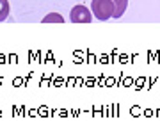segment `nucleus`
I'll return each mask as SVG.
<instances>
[{"label":"nucleus","instance_id":"5","mask_svg":"<svg viewBox=\"0 0 160 121\" xmlns=\"http://www.w3.org/2000/svg\"><path fill=\"white\" fill-rule=\"evenodd\" d=\"M50 22H57V23H64V18L57 13H50V14H46L43 18V23H50Z\"/></svg>","mask_w":160,"mask_h":121},{"label":"nucleus","instance_id":"3","mask_svg":"<svg viewBox=\"0 0 160 121\" xmlns=\"http://www.w3.org/2000/svg\"><path fill=\"white\" fill-rule=\"evenodd\" d=\"M112 4H114V16L112 18H121L128 7V0H112Z\"/></svg>","mask_w":160,"mask_h":121},{"label":"nucleus","instance_id":"2","mask_svg":"<svg viewBox=\"0 0 160 121\" xmlns=\"http://www.w3.org/2000/svg\"><path fill=\"white\" fill-rule=\"evenodd\" d=\"M69 20H71L73 23H91L92 14H91V11H89L86 6L78 4V6H75L73 9H71Z\"/></svg>","mask_w":160,"mask_h":121},{"label":"nucleus","instance_id":"1","mask_svg":"<svg viewBox=\"0 0 160 121\" xmlns=\"http://www.w3.org/2000/svg\"><path fill=\"white\" fill-rule=\"evenodd\" d=\"M91 11L100 22H105L114 16V4H112V0H92Z\"/></svg>","mask_w":160,"mask_h":121},{"label":"nucleus","instance_id":"4","mask_svg":"<svg viewBox=\"0 0 160 121\" xmlns=\"http://www.w3.org/2000/svg\"><path fill=\"white\" fill-rule=\"evenodd\" d=\"M7 16H9V2L0 0V22H4Z\"/></svg>","mask_w":160,"mask_h":121}]
</instances>
